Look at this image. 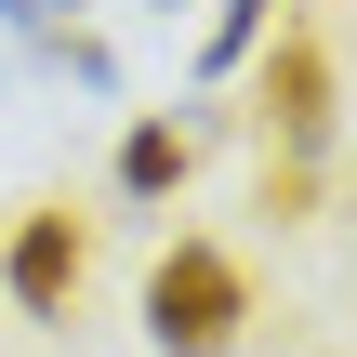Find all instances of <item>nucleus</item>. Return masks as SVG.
I'll list each match as a JSON object with an SVG mask.
<instances>
[{
	"label": "nucleus",
	"instance_id": "nucleus-3",
	"mask_svg": "<svg viewBox=\"0 0 357 357\" xmlns=\"http://www.w3.org/2000/svg\"><path fill=\"white\" fill-rule=\"evenodd\" d=\"M0 278H13L26 318H66V305H79V225H66V212H26L13 252H0Z\"/></svg>",
	"mask_w": 357,
	"mask_h": 357
},
{
	"label": "nucleus",
	"instance_id": "nucleus-4",
	"mask_svg": "<svg viewBox=\"0 0 357 357\" xmlns=\"http://www.w3.org/2000/svg\"><path fill=\"white\" fill-rule=\"evenodd\" d=\"M119 185H132V199H172V185H185V132H172V119H146V132L119 146Z\"/></svg>",
	"mask_w": 357,
	"mask_h": 357
},
{
	"label": "nucleus",
	"instance_id": "nucleus-1",
	"mask_svg": "<svg viewBox=\"0 0 357 357\" xmlns=\"http://www.w3.org/2000/svg\"><path fill=\"white\" fill-rule=\"evenodd\" d=\"M238 318H252V291H238V265H225L212 238H172V252L146 265V344L159 357H225Z\"/></svg>",
	"mask_w": 357,
	"mask_h": 357
},
{
	"label": "nucleus",
	"instance_id": "nucleus-6",
	"mask_svg": "<svg viewBox=\"0 0 357 357\" xmlns=\"http://www.w3.org/2000/svg\"><path fill=\"white\" fill-rule=\"evenodd\" d=\"M0 13H13V26H40V40H66V13H79V0H0Z\"/></svg>",
	"mask_w": 357,
	"mask_h": 357
},
{
	"label": "nucleus",
	"instance_id": "nucleus-2",
	"mask_svg": "<svg viewBox=\"0 0 357 357\" xmlns=\"http://www.w3.org/2000/svg\"><path fill=\"white\" fill-rule=\"evenodd\" d=\"M252 106H265V159H318V146H331V53H318V40H278Z\"/></svg>",
	"mask_w": 357,
	"mask_h": 357
},
{
	"label": "nucleus",
	"instance_id": "nucleus-5",
	"mask_svg": "<svg viewBox=\"0 0 357 357\" xmlns=\"http://www.w3.org/2000/svg\"><path fill=\"white\" fill-rule=\"evenodd\" d=\"M265 13H278V0H225V13H212V40H199V66H238V53L265 40Z\"/></svg>",
	"mask_w": 357,
	"mask_h": 357
}]
</instances>
